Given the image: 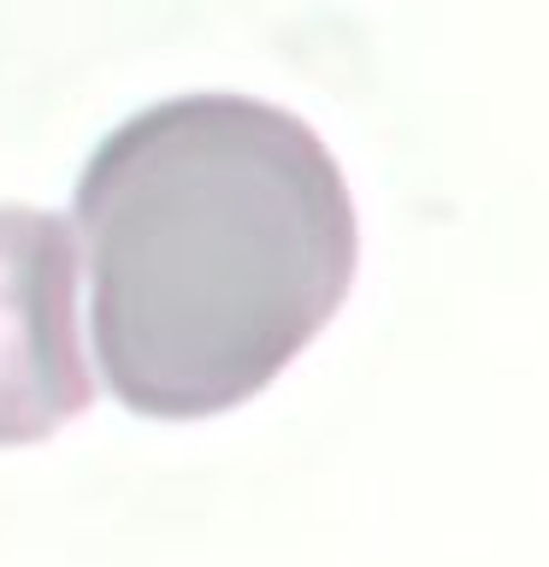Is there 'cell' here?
Returning <instances> with one entry per match:
<instances>
[{
	"mask_svg": "<svg viewBox=\"0 0 549 567\" xmlns=\"http://www.w3.org/2000/svg\"><path fill=\"white\" fill-rule=\"evenodd\" d=\"M106 390L148 420L260 396L361 266L349 177L308 118L255 95L142 106L77 177Z\"/></svg>",
	"mask_w": 549,
	"mask_h": 567,
	"instance_id": "obj_1",
	"label": "cell"
},
{
	"mask_svg": "<svg viewBox=\"0 0 549 567\" xmlns=\"http://www.w3.org/2000/svg\"><path fill=\"white\" fill-rule=\"evenodd\" d=\"M89 402L77 230L48 207H0V450L53 437Z\"/></svg>",
	"mask_w": 549,
	"mask_h": 567,
	"instance_id": "obj_2",
	"label": "cell"
}]
</instances>
